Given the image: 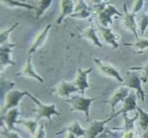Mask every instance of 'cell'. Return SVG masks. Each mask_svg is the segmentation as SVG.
Returning a JSON list of instances; mask_svg holds the SVG:
<instances>
[{"label":"cell","instance_id":"6da1fadb","mask_svg":"<svg viewBox=\"0 0 148 138\" xmlns=\"http://www.w3.org/2000/svg\"><path fill=\"white\" fill-rule=\"evenodd\" d=\"M93 13L98 17L99 25L107 27L113 25V17L114 16H123V13L119 11L115 6L111 4H107L106 2L101 5L93 7Z\"/></svg>","mask_w":148,"mask_h":138},{"label":"cell","instance_id":"7a4b0ae2","mask_svg":"<svg viewBox=\"0 0 148 138\" xmlns=\"http://www.w3.org/2000/svg\"><path fill=\"white\" fill-rule=\"evenodd\" d=\"M96 98L85 97V95L78 93L72 95L70 98L65 99V101L70 106V111L72 112H82L85 114L86 121H90V107L92 102Z\"/></svg>","mask_w":148,"mask_h":138},{"label":"cell","instance_id":"3957f363","mask_svg":"<svg viewBox=\"0 0 148 138\" xmlns=\"http://www.w3.org/2000/svg\"><path fill=\"white\" fill-rule=\"evenodd\" d=\"M36 106V111L38 114V117L36 119L38 121L42 119H47L49 122H51L52 116H60L61 113L57 110L55 104H46L40 101L37 97L33 95L30 92L27 91V95Z\"/></svg>","mask_w":148,"mask_h":138},{"label":"cell","instance_id":"277c9868","mask_svg":"<svg viewBox=\"0 0 148 138\" xmlns=\"http://www.w3.org/2000/svg\"><path fill=\"white\" fill-rule=\"evenodd\" d=\"M123 85L128 87L131 90H134L137 93V97L144 102L145 98V93L143 88V80L141 76L138 75L137 71L129 70L127 72V78L124 79Z\"/></svg>","mask_w":148,"mask_h":138},{"label":"cell","instance_id":"5b68a950","mask_svg":"<svg viewBox=\"0 0 148 138\" xmlns=\"http://www.w3.org/2000/svg\"><path fill=\"white\" fill-rule=\"evenodd\" d=\"M25 95H27V91H23L18 89H12L6 93L1 106V114H5L9 110L18 107L20 101Z\"/></svg>","mask_w":148,"mask_h":138},{"label":"cell","instance_id":"8992f818","mask_svg":"<svg viewBox=\"0 0 148 138\" xmlns=\"http://www.w3.org/2000/svg\"><path fill=\"white\" fill-rule=\"evenodd\" d=\"M73 93H79V91L72 81H60L51 90V94L65 99L70 98Z\"/></svg>","mask_w":148,"mask_h":138},{"label":"cell","instance_id":"52a82bcc","mask_svg":"<svg viewBox=\"0 0 148 138\" xmlns=\"http://www.w3.org/2000/svg\"><path fill=\"white\" fill-rule=\"evenodd\" d=\"M93 61L95 65H96V66L98 67V70L103 75L113 78V79L116 80L121 82V83H123L124 82V78L121 76L119 70L116 67H114V65L103 62L102 59H98V58H95Z\"/></svg>","mask_w":148,"mask_h":138},{"label":"cell","instance_id":"ba28073f","mask_svg":"<svg viewBox=\"0 0 148 138\" xmlns=\"http://www.w3.org/2000/svg\"><path fill=\"white\" fill-rule=\"evenodd\" d=\"M130 93H131V89L129 88L128 87L122 85L121 86L119 87L108 99L103 101V103L110 106L111 108V115L116 113L115 109L116 106L120 102H124L125 98L130 95Z\"/></svg>","mask_w":148,"mask_h":138},{"label":"cell","instance_id":"9c48e42d","mask_svg":"<svg viewBox=\"0 0 148 138\" xmlns=\"http://www.w3.org/2000/svg\"><path fill=\"white\" fill-rule=\"evenodd\" d=\"M92 67L85 69L80 67L78 68L77 72L72 80L74 85L77 88L79 93L81 95H85V91L90 88V84L88 82V75L92 72Z\"/></svg>","mask_w":148,"mask_h":138},{"label":"cell","instance_id":"30bf717a","mask_svg":"<svg viewBox=\"0 0 148 138\" xmlns=\"http://www.w3.org/2000/svg\"><path fill=\"white\" fill-rule=\"evenodd\" d=\"M136 15L137 14L129 11L127 4H124V13H123V17L121 20V25L125 30L132 33L135 38H139V36Z\"/></svg>","mask_w":148,"mask_h":138},{"label":"cell","instance_id":"8fae6325","mask_svg":"<svg viewBox=\"0 0 148 138\" xmlns=\"http://www.w3.org/2000/svg\"><path fill=\"white\" fill-rule=\"evenodd\" d=\"M16 46V43L7 42L1 46L0 51V69L1 72H3L4 69L8 66H14L15 62L13 61L12 58V53L13 49Z\"/></svg>","mask_w":148,"mask_h":138},{"label":"cell","instance_id":"7c38bea8","mask_svg":"<svg viewBox=\"0 0 148 138\" xmlns=\"http://www.w3.org/2000/svg\"><path fill=\"white\" fill-rule=\"evenodd\" d=\"M114 119L112 115L105 120H97L95 119L90 123L89 127L86 129V135L85 138H97L98 136L103 133L106 130V125L107 123Z\"/></svg>","mask_w":148,"mask_h":138},{"label":"cell","instance_id":"4fadbf2b","mask_svg":"<svg viewBox=\"0 0 148 138\" xmlns=\"http://www.w3.org/2000/svg\"><path fill=\"white\" fill-rule=\"evenodd\" d=\"M16 75L18 77H23V78L34 79L38 82H41V83L44 82V79L35 69L33 65V62H32L31 57L27 58L24 67L22 68L21 70L17 72Z\"/></svg>","mask_w":148,"mask_h":138},{"label":"cell","instance_id":"5bb4252c","mask_svg":"<svg viewBox=\"0 0 148 138\" xmlns=\"http://www.w3.org/2000/svg\"><path fill=\"white\" fill-rule=\"evenodd\" d=\"M98 28L106 43L111 46L114 49H118L119 47V41L120 39L119 35L114 33L110 27H107L98 25Z\"/></svg>","mask_w":148,"mask_h":138},{"label":"cell","instance_id":"9a60e30c","mask_svg":"<svg viewBox=\"0 0 148 138\" xmlns=\"http://www.w3.org/2000/svg\"><path fill=\"white\" fill-rule=\"evenodd\" d=\"M92 9L88 5L85 0H77L75 5L74 12L71 14L72 18L85 20L92 16Z\"/></svg>","mask_w":148,"mask_h":138},{"label":"cell","instance_id":"2e32d148","mask_svg":"<svg viewBox=\"0 0 148 138\" xmlns=\"http://www.w3.org/2000/svg\"><path fill=\"white\" fill-rule=\"evenodd\" d=\"M20 114V112L18 107L9 110L5 113V115L1 116V125H4L5 128L9 130H16V129L14 128V124H17L18 122L17 119Z\"/></svg>","mask_w":148,"mask_h":138},{"label":"cell","instance_id":"e0dca14e","mask_svg":"<svg viewBox=\"0 0 148 138\" xmlns=\"http://www.w3.org/2000/svg\"><path fill=\"white\" fill-rule=\"evenodd\" d=\"M137 95L135 91H133L130 93V95L125 98V100L123 102V106L118 111L115 113V114H112L113 117H118L120 114H123L124 113H129L130 111H133L134 110H137Z\"/></svg>","mask_w":148,"mask_h":138},{"label":"cell","instance_id":"ac0fdd59","mask_svg":"<svg viewBox=\"0 0 148 138\" xmlns=\"http://www.w3.org/2000/svg\"><path fill=\"white\" fill-rule=\"evenodd\" d=\"M51 28V25L48 24L45 26L44 28H43L41 31L39 32V33H38L36 37L35 38L34 41H33V43L31 44L30 47L29 48V54H32L37 51L44 44L46 39H47L48 35H49Z\"/></svg>","mask_w":148,"mask_h":138},{"label":"cell","instance_id":"d6986e66","mask_svg":"<svg viewBox=\"0 0 148 138\" xmlns=\"http://www.w3.org/2000/svg\"><path fill=\"white\" fill-rule=\"evenodd\" d=\"M79 35H80L81 38L90 41L96 47H103V44L101 43L98 35H97L96 28H95L94 23H91L88 27L80 32Z\"/></svg>","mask_w":148,"mask_h":138},{"label":"cell","instance_id":"ffe728a7","mask_svg":"<svg viewBox=\"0 0 148 138\" xmlns=\"http://www.w3.org/2000/svg\"><path fill=\"white\" fill-rule=\"evenodd\" d=\"M66 133H70L74 134L77 137H85L86 135V130L83 128L79 124L78 120H75L71 122L70 124H67L65 127H64L62 130L56 133V135H60Z\"/></svg>","mask_w":148,"mask_h":138},{"label":"cell","instance_id":"44dd1931","mask_svg":"<svg viewBox=\"0 0 148 138\" xmlns=\"http://www.w3.org/2000/svg\"><path fill=\"white\" fill-rule=\"evenodd\" d=\"M75 4L73 0H61L60 1V13L56 20V23L57 25L62 24V21L65 17L69 16L74 12Z\"/></svg>","mask_w":148,"mask_h":138},{"label":"cell","instance_id":"7402d4cb","mask_svg":"<svg viewBox=\"0 0 148 138\" xmlns=\"http://www.w3.org/2000/svg\"><path fill=\"white\" fill-rule=\"evenodd\" d=\"M122 115L123 117H124V124H123L122 127H112L111 129L114 130H116V131L122 132L123 133H128V132H130V131H136L134 124H135V122L137 121V120H138V117H139L138 112L136 113L135 116H134V117H132V118H130V117L127 116V113H124V114H123Z\"/></svg>","mask_w":148,"mask_h":138},{"label":"cell","instance_id":"603a6c76","mask_svg":"<svg viewBox=\"0 0 148 138\" xmlns=\"http://www.w3.org/2000/svg\"><path fill=\"white\" fill-rule=\"evenodd\" d=\"M124 46L132 48L134 53L143 54L146 49H148V38H137L136 41L131 43H124Z\"/></svg>","mask_w":148,"mask_h":138},{"label":"cell","instance_id":"cb8c5ba5","mask_svg":"<svg viewBox=\"0 0 148 138\" xmlns=\"http://www.w3.org/2000/svg\"><path fill=\"white\" fill-rule=\"evenodd\" d=\"M53 0H38L35 6V15L36 19H39L45 14L53 3Z\"/></svg>","mask_w":148,"mask_h":138},{"label":"cell","instance_id":"d4e9b609","mask_svg":"<svg viewBox=\"0 0 148 138\" xmlns=\"http://www.w3.org/2000/svg\"><path fill=\"white\" fill-rule=\"evenodd\" d=\"M17 124H21V125L24 126L25 128L33 136H34L38 131V123L37 119L35 120L31 119H23L18 120Z\"/></svg>","mask_w":148,"mask_h":138},{"label":"cell","instance_id":"484cf974","mask_svg":"<svg viewBox=\"0 0 148 138\" xmlns=\"http://www.w3.org/2000/svg\"><path fill=\"white\" fill-rule=\"evenodd\" d=\"M2 4L12 8H24L28 10H35V6L21 1V0H1Z\"/></svg>","mask_w":148,"mask_h":138},{"label":"cell","instance_id":"4316f807","mask_svg":"<svg viewBox=\"0 0 148 138\" xmlns=\"http://www.w3.org/2000/svg\"><path fill=\"white\" fill-rule=\"evenodd\" d=\"M137 23L140 34L143 36L148 27V13H145L144 12H140L137 20Z\"/></svg>","mask_w":148,"mask_h":138},{"label":"cell","instance_id":"83f0119b","mask_svg":"<svg viewBox=\"0 0 148 138\" xmlns=\"http://www.w3.org/2000/svg\"><path fill=\"white\" fill-rule=\"evenodd\" d=\"M137 111L139 114V124L143 131L148 128V113L140 106H137Z\"/></svg>","mask_w":148,"mask_h":138},{"label":"cell","instance_id":"f1b7e54d","mask_svg":"<svg viewBox=\"0 0 148 138\" xmlns=\"http://www.w3.org/2000/svg\"><path fill=\"white\" fill-rule=\"evenodd\" d=\"M19 25V23H14L10 27H9L8 29H6V30H1L0 32V44L3 45L4 43H7L9 40V38H10V33L14 31V29Z\"/></svg>","mask_w":148,"mask_h":138},{"label":"cell","instance_id":"f546056e","mask_svg":"<svg viewBox=\"0 0 148 138\" xmlns=\"http://www.w3.org/2000/svg\"><path fill=\"white\" fill-rule=\"evenodd\" d=\"M122 132L116 131L112 129H106L103 133H101L98 138H122Z\"/></svg>","mask_w":148,"mask_h":138},{"label":"cell","instance_id":"4dcf8cb0","mask_svg":"<svg viewBox=\"0 0 148 138\" xmlns=\"http://www.w3.org/2000/svg\"><path fill=\"white\" fill-rule=\"evenodd\" d=\"M130 70L141 72V79L143 83H146L148 81V62L143 66L140 67H133L130 68Z\"/></svg>","mask_w":148,"mask_h":138},{"label":"cell","instance_id":"1f68e13d","mask_svg":"<svg viewBox=\"0 0 148 138\" xmlns=\"http://www.w3.org/2000/svg\"><path fill=\"white\" fill-rule=\"evenodd\" d=\"M1 135L4 138H22L18 133L14 132V130H9L5 127H2Z\"/></svg>","mask_w":148,"mask_h":138},{"label":"cell","instance_id":"d6a6232c","mask_svg":"<svg viewBox=\"0 0 148 138\" xmlns=\"http://www.w3.org/2000/svg\"><path fill=\"white\" fill-rule=\"evenodd\" d=\"M145 0H134V3L132 4V12L137 14L140 12L143 9L144 5Z\"/></svg>","mask_w":148,"mask_h":138},{"label":"cell","instance_id":"836d02e7","mask_svg":"<svg viewBox=\"0 0 148 138\" xmlns=\"http://www.w3.org/2000/svg\"><path fill=\"white\" fill-rule=\"evenodd\" d=\"M46 136V131H45L44 125L41 124L36 134L33 136V138H45Z\"/></svg>","mask_w":148,"mask_h":138},{"label":"cell","instance_id":"e575fe53","mask_svg":"<svg viewBox=\"0 0 148 138\" xmlns=\"http://www.w3.org/2000/svg\"><path fill=\"white\" fill-rule=\"evenodd\" d=\"M137 131H130L128 133H124L122 135V138H134V135Z\"/></svg>","mask_w":148,"mask_h":138},{"label":"cell","instance_id":"d590c367","mask_svg":"<svg viewBox=\"0 0 148 138\" xmlns=\"http://www.w3.org/2000/svg\"><path fill=\"white\" fill-rule=\"evenodd\" d=\"M108 0H90L91 3H92V6L95 7V6H99L101 4L106 3Z\"/></svg>","mask_w":148,"mask_h":138},{"label":"cell","instance_id":"8d00e7d4","mask_svg":"<svg viewBox=\"0 0 148 138\" xmlns=\"http://www.w3.org/2000/svg\"><path fill=\"white\" fill-rule=\"evenodd\" d=\"M141 137L142 138H148V128L145 130V131H144L143 134L142 135Z\"/></svg>","mask_w":148,"mask_h":138},{"label":"cell","instance_id":"74e56055","mask_svg":"<svg viewBox=\"0 0 148 138\" xmlns=\"http://www.w3.org/2000/svg\"><path fill=\"white\" fill-rule=\"evenodd\" d=\"M66 138H77V137L74 134H72V133H66Z\"/></svg>","mask_w":148,"mask_h":138},{"label":"cell","instance_id":"f35d334b","mask_svg":"<svg viewBox=\"0 0 148 138\" xmlns=\"http://www.w3.org/2000/svg\"><path fill=\"white\" fill-rule=\"evenodd\" d=\"M147 12H148V5H147Z\"/></svg>","mask_w":148,"mask_h":138}]
</instances>
